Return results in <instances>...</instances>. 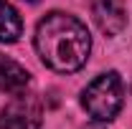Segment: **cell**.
Returning <instances> with one entry per match:
<instances>
[{
    "label": "cell",
    "instance_id": "5",
    "mask_svg": "<svg viewBox=\"0 0 132 129\" xmlns=\"http://www.w3.org/2000/svg\"><path fill=\"white\" fill-rule=\"evenodd\" d=\"M28 81H31V73H28L23 66L0 53V91H5V94H18V91H23V89L28 86Z\"/></svg>",
    "mask_w": 132,
    "mask_h": 129
},
{
    "label": "cell",
    "instance_id": "7",
    "mask_svg": "<svg viewBox=\"0 0 132 129\" xmlns=\"http://www.w3.org/2000/svg\"><path fill=\"white\" fill-rule=\"evenodd\" d=\"M26 3H38V0H26Z\"/></svg>",
    "mask_w": 132,
    "mask_h": 129
},
{
    "label": "cell",
    "instance_id": "1",
    "mask_svg": "<svg viewBox=\"0 0 132 129\" xmlns=\"http://www.w3.org/2000/svg\"><path fill=\"white\" fill-rule=\"evenodd\" d=\"M36 51L41 61L56 73L79 71L92 51V35L79 18L53 10L36 25Z\"/></svg>",
    "mask_w": 132,
    "mask_h": 129
},
{
    "label": "cell",
    "instance_id": "8",
    "mask_svg": "<svg viewBox=\"0 0 132 129\" xmlns=\"http://www.w3.org/2000/svg\"><path fill=\"white\" fill-rule=\"evenodd\" d=\"M89 129H99V127H89Z\"/></svg>",
    "mask_w": 132,
    "mask_h": 129
},
{
    "label": "cell",
    "instance_id": "3",
    "mask_svg": "<svg viewBox=\"0 0 132 129\" xmlns=\"http://www.w3.org/2000/svg\"><path fill=\"white\" fill-rule=\"evenodd\" d=\"M43 109L36 96H26L18 91L0 109V129H38Z\"/></svg>",
    "mask_w": 132,
    "mask_h": 129
},
{
    "label": "cell",
    "instance_id": "4",
    "mask_svg": "<svg viewBox=\"0 0 132 129\" xmlns=\"http://www.w3.org/2000/svg\"><path fill=\"white\" fill-rule=\"evenodd\" d=\"M92 18L104 35L114 38L127 28V5L125 0H89Z\"/></svg>",
    "mask_w": 132,
    "mask_h": 129
},
{
    "label": "cell",
    "instance_id": "6",
    "mask_svg": "<svg viewBox=\"0 0 132 129\" xmlns=\"http://www.w3.org/2000/svg\"><path fill=\"white\" fill-rule=\"evenodd\" d=\"M20 33H23V20L18 10L8 0H0V43H15Z\"/></svg>",
    "mask_w": 132,
    "mask_h": 129
},
{
    "label": "cell",
    "instance_id": "2",
    "mask_svg": "<svg viewBox=\"0 0 132 129\" xmlns=\"http://www.w3.org/2000/svg\"><path fill=\"white\" fill-rule=\"evenodd\" d=\"M125 104V86L117 71L99 73L81 91V106L94 122H112Z\"/></svg>",
    "mask_w": 132,
    "mask_h": 129
}]
</instances>
